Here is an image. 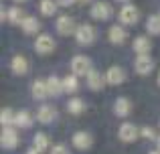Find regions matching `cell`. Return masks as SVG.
Listing matches in <instances>:
<instances>
[{"mask_svg":"<svg viewBox=\"0 0 160 154\" xmlns=\"http://www.w3.org/2000/svg\"><path fill=\"white\" fill-rule=\"evenodd\" d=\"M0 144H2L4 150H14L18 146V134L12 126H4L2 134H0Z\"/></svg>","mask_w":160,"mask_h":154,"instance_id":"cell-1","label":"cell"},{"mask_svg":"<svg viewBox=\"0 0 160 154\" xmlns=\"http://www.w3.org/2000/svg\"><path fill=\"white\" fill-rule=\"evenodd\" d=\"M134 69H136L138 75H150V73L154 71V61H152V57H150L148 53L138 55L136 61H134Z\"/></svg>","mask_w":160,"mask_h":154,"instance_id":"cell-2","label":"cell"},{"mask_svg":"<svg viewBox=\"0 0 160 154\" xmlns=\"http://www.w3.org/2000/svg\"><path fill=\"white\" fill-rule=\"evenodd\" d=\"M71 69H73L75 75H87L91 71V59L87 55H75L71 59Z\"/></svg>","mask_w":160,"mask_h":154,"instance_id":"cell-3","label":"cell"},{"mask_svg":"<svg viewBox=\"0 0 160 154\" xmlns=\"http://www.w3.org/2000/svg\"><path fill=\"white\" fill-rule=\"evenodd\" d=\"M118 16H120L122 24H136L138 18H140V10H138L134 4H124Z\"/></svg>","mask_w":160,"mask_h":154,"instance_id":"cell-4","label":"cell"},{"mask_svg":"<svg viewBox=\"0 0 160 154\" xmlns=\"http://www.w3.org/2000/svg\"><path fill=\"white\" fill-rule=\"evenodd\" d=\"M35 51L39 55H49L55 51V39L51 35H39L35 41Z\"/></svg>","mask_w":160,"mask_h":154,"instance_id":"cell-5","label":"cell"},{"mask_svg":"<svg viewBox=\"0 0 160 154\" xmlns=\"http://www.w3.org/2000/svg\"><path fill=\"white\" fill-rule=\"evenodd\" d=\"M55 28H57V32L61 37H69V35H73L77 28H75V20L71 18L69 14H65V16H59L57 18V22H55Z\"/></svg>","mask_w":160,"mask_h":154,"instance_id":"cell-6","label":"cell"},{"mask_svg":"<svg viewBox=\"0 0 160 154\" xmlns=\"http://www.w3.org/2000/svg\"><path fill=\"white\" fill-rule=\"evenodd\" d=\"M75 41L79 45H91L95 41V28L89 27V24H81L75 31Z\"/></svg>","mask_w":160,"mask_h":154,"instance_id":"cell-7","label":"cell"},{"mask_svg":"<svg viewBox=\"0 0 160 154\" xmlns=\"http://www.w3.org/2000/svg\"><path fill=\"white\" fill-rule=\"evenodd\" d=\"M106 81L109 85H120V83L126 81V71L124 67H120V65H112V67L106 71Z\"/></svg>","mask_w":160,"mask_h":154,"instance_id":"cell-8","label":"cell"},{"mask_svg":"<svg viewBox=\"0 0 160 154\" xmlns=\"http://www.w3.org/2000/svg\"><path fill=\"white\" fill-rule=\"evenodd\" d=\"M118 136H120L122 142H134V140H138V136H140V130H138L134 124H122L120 126V132H118Z\"/></svg>","mask_w":160,"mask_h":154,"instance_id":"cell-9","label":"cell"},{"mask_svg":"<svg viewBox=\"0 0 160 154\" xmlns=\"http://www.w3.org/2000/svg\"><path fill=\"white\" fill-rule=\"evenodd\" d=\"M71 142H73V146L77 148V150H87V148H91V144H93V138H91L89 132H75L73 138H71Z\"/></svg>","mask_w":160,"mask_h":154,"instance_id":"cell-10","label":"cell"},{"mask_svg":"<svg viewBox=\"0 0 160 154\" xmlns=\"http://www.w3.org/2000/svg\"><path fill=\"white\" fill-rule=\"evenodd\" d=\"M112 6H109L108 2H95L93 6H91V16H93L95 20H108L109 16H112Z\"/></svg>","mask_w":160,"mask_h":154,"instance_id":"cell-11","label":"cell"},{"mask_svg":"<svg viewBox=\"0 0 160 154\" xmlns=\"http://www.w3.org/2000/svg\"><path fill=\"white\" fill-rule=\"evenodd\" d=\"M55 118H57V110L53 106H41L39 112H37V120L41 124H53Z\"/></svg>","mask_w":160,"mask_h":154,"instance_id":"cell-12","label":"cell"},{"mask_svg":"<svg viewBox=\"0 0 160 154\" xmlns=\"http://www.w3.org/2000/svg\"><path fill=\"white\" fill-rule=\"evenodd\" d=\"M106 83H108V81H106V75L93 71V69L87 73V85H89V89L99 91V89H103V85H106Z\"/></svg>","mask_w":160,"mask_h":154,"instance_id":"cell-13","label":"cell"},{"mask_svg":"<svg viewBox=\"0 0 160 154\" xmlns=\"http://www.w3.org/2000/svg\"><path fill=\"white\" fill-rule=\"evenodd\" d=\"M108 37H109V41H112L113 45H122V43H126V39H128V32L124 31L122 24H113V27L108 31Z\"/></svg>","mask_w":160,"mask_h":154,"instance_id":"cell-14","label":"cell"},{"mask_svg":"<svg viewBox=\"0 0 160 154\" xmlns=\"http://www.w3.org/2000/svg\"><path fill=\"white\" fill-rule=\"evenodd\" d=\"M31 93L35 99H45L49 97V87H47V81H43V79H35L31 85Z\"/></svg>","mask_w":160,"mask_h":154,"instance_id":"cell-15","label":"cell"},{"mask_svg":"<svg viewBox=\"0 0 160 154\" xmlns=\"http://www.w3.org/2000/svg\"><path fill=\"white\" fill-rule=\"evenodd\" d=\"M10 71L14 73V75H24V73L28 71V61L24 59L22 55L12 57V61H10Z\"/></svg>","mask_w":160,"mask_h":154,"instance_id":"cell-16","label":"cell"},{"mask_svg":"<svg viewBox=\"0 0 160 154\" xmlns=\"http://www.w3.org/2000/svg\"><path fill=\"white\" fill-rule=\"evenodd\" d=\"M113 112H116V116H120V118L130 116V112H132V102L126 99V97H118L116 103H113Z\"/></svg>","mask_w":160,"mask_h":154,"instance_id":"cell-17","label":"cell"},{"mask_svg":"<svg viewBox=\"0 0 160 154\" xmlns=\"http://www.w3.org/2000/svg\"><path fill=\"white\" fill-rule=\"evenodd\" d=\"M20 27H22L24 35H37V32L41 31V22H39V18H35V16H27V20H24Z\"/></svg>","mask_w":160,"mask_h":154,"instance_id":"cell-18","label":"cell"},{"mask_svg":"<svg viewBox=\"0 0 160 154\" xmlns=\"http://www.w3.org/2000/svg\"><path fill=\"white\" fill-rule=\"evenodd\" d=\"M8 20H10V24H22L27 20V12L20 6H12L8 10Z\"/></svg>","mask_w":160,"mask_h":154,"instance_id":"cell-19","label":"cell"},{"mask_svg":"<svg viewBox=\"0 0 160 154\" xmlns=\"http://www.w3.org/2000/svg\"><path fill=\"white\" fill-rule=\"evenodd\" d=\"M150 49H152V43H150L148 37H136V39H134V51H136L138 55L150 53Z\"/></svg>","mask_w":160,"mask_h":154,"instance_id":"cell-20","label":"cell"},{"mask_svg":"<svg viewBox=\"0 0 160 154\" xmlns=\"http://www.w3.org/2000/svg\"><path fill=\"white\" fill-rule=\"evenodd\" d=\"M47 87H49V95H59V93L65 91V87H63V79H59L55 75H51L47 79Z\"/></svg>","mask_w":160,"mask_h":154,"instance_id":"cell-21","label":"cell"},{"mask_svg":"<svg viewBox=\"0 0 160 154\" xmlns=\"http://www.w3.org/2000/svg\"><path fill=\"white\" fill-rule=\"evenodd\" d=\"M57 0H41V4H39V10H41V14L43 16H53L55 12H57Z\"/></svg>","mask_w":160,"mask_h":154,"instance_id":"cell-22","label":"cell"},{"mask_svg":"<svg viewBox=\"0 0 160 154\" xmlns=\"http://www.w3.org/2000/svg\"><path fill=\"white\" fill-rule=\"evenodd\" d=\"M14 126H18V128H31L32 126V116L28 114V112H16Z\"/></svg>","mask_w":160,"mask_h":154,"instance_id":"cell-23","label":"cell"},{"mask_svg":"<svg viewBox=\"0 0 160 154\" xmlns=\"http://www.w3.org/2000/svg\"><path fill=\"white\" fill-rule=\"evenodd\" d=\"M67 110H69L73 116H79L83 110H85V103H83V99H79V97H71L69 102H67Z\"/></svg>","mask_w":160,"mask_h":154,"instance_id":"cell-24","label":"cell"},{"mask_svg":"<svg viewBox=\"0 0 160 154\" xmlns=\"http://www.w3.org/2000/svg\"><path fill=\"white\" fill-rule=\"evenodd\" d=\"M32 144H35L37 150L45 152V150L49 148V136H47V134H43V132H37L35 138H32Z\"/></svg>","mask_w":160,"mask_h":154,"instance_id":"cell-25","label":"cell"},{"mask_svg":"<svg viewBox=\"0 0 160 154\" xmlns=\"http://www.w3.org/2000/svg\"><path fill=\"white\" fill-rule=\"evenodd\" d=\"M63 87H65V91L67 93H75V91L79 89V81H77V75H67V77H63Z\"/></svg>","mask_w":160,"mask_h":154,"instance_id":"cell-26","label":"cell"},{"mask_svg":"<svg viewBox=\"0 0 160 154\" xmlns=\"http://www.w3.org/2000/svg\"><path fill=\"white\" fill-rule=\"evenodd\" d=\"M146 31H148L150 35H160V14L158 16L154 14L146 20Z\"/></svg>","mask_w":160,"mask_h":154,"instance_id":"cell-27","label":"cell"},{"mask_svg":"<svg viewBox=\"0 0 160 154\" xmlns=\"http://www.w3.org/2000/svg\"><path fill=\"white\" fill-rule=\"evenodd\" d=\"M16 120V114H12L8 107H4L2 112H0V122H2V126H12Z\"/></svg>","mask_w":160,"mask_h":154,"instance_id":"cell-28","label":"cell"},{"mask_svg":"<svg viewBox=\"0 0 160 154\" xmlns=\"http://www.w3.org/2000/svg\"><path fill=\"white\" fill-rule=\"evenodd\" d=\"M140 136H142V138H148V140H156V134H154V130L150 126H144V128H142V130H140Z\"/></svg>","mask_w":160,"mask_h":154,"instance_id":"cell-29","label":"cell"},{"mask_svg":"<svg viewBox=\"0 0 160 154\" xmlns=\"http://www.w3.org/2000/svg\"><path fill=\"white\" fill-rule=\"evenodd\" d=\"M51 154H71V152H69V148H67L65 144H57V146L51 148Z\"/></svg>","mask_w":160,"mask_h":154,"instance_id":"cell-30","label":"cell"},{"mask_svg":"<svg viewBox=\"0 0 160 154\" xmlns=\"http://www.w3.org/2000/svg\"><path fill=\"white\" fill-rule=\"evenodd\" d=\"M0 20H2V22L8 20V10H6V8H0Z\"/></svg>","mask_w":160,"mask_h":154,"instance_id":"cell-31","label":"cell"},{"mask_svg":"<svg viewBox=\"0 0 160 154\" xmlns=\"http://www.w3.org/2000/svg\"><path fill=\"white\" fill-rule=\"evenodd\" d=\"M59 4H61V6H71V4L75 2V0H57Z\"/></svg>","mask_w":160,"mask_h":154,"instance_id":"cell-32","label":"cell"},{"mask_svg":"<svg viewBox=\"0 0 160 154\" xmlns=\"http://www.w3.org/2000/svg\"><path fill=\"white\" fill-rule=\"evenodd\" d=\"M27 154H41V150H37V148H31V150H27Z\"/></svg>","mask_w":160,"mask_h":154,"instance_id":"cell-33","label":"cell"},{"mask_svg":"<svg viewBox=\"0 0 160 154\" xmlns=\"http://www.w3.org/2000/svg\"><path fill=\"white\" fill-rule=\"evenodd\" d=\"M156 144H158V150H160V136L156 138Z\"/></svg>","mask_w":160,"mask_h":154,"instance_id":"cell-34","label":"cell"},{"mask_svg":"<svg viewBox=\"0 0 160 154\" xmlns=\"http://www.w3.org/2000/svg\"><path fill=\"white\" fill-rule=\"evenodd\" d=\"M14 2H18V4H20V2H28V0H14Z\"/></svg>","mask_w":160,"mask_h":154,"instance_id":"cell-35","label":"cell"},{"mask_svg":"<svg viewBox=\"0 0 160 154\" xmlns=\"http://www.w3.org/2000/svg\"><path fill=\"white\" fill-rule=\"evenodd\" d=\"M150 154H160V150H152V152H150Z\"/></svg>","mask_w":160,"mask_h":154,"instance_id":"cell-36","label":"cell"},{"mask_svg":"<svg viewBox=\"0 0 160 154\" xmlns=\"http://www.w3.org/2000/svg\"><path fill=\"white\" fill-rule=\"evenodd\" d=\"M158 85H160V73H158Z\"/></svg>","mask_w":160,"mask_h":154,"instance_id":"cell-37","label":"cell"},{"mask_svg":"<svg viewBox=\"0 0 160 154\" xmlns=\"http://www.w3.org/2000/svg\"><path fill=\"white\" fill-rule=\"evenodd\" d=\"M118 2H128V0H118Z\"/></svg>","mask_w":160,"mask_h":154,"instance_id":"cell-38","label":"cell"},{"mask_svg":"<svg viewBox=\"0 0 160 154\" xmlns=\"http://www.w3.org/2000/svg\"><path fill=\"white\" fill-rule=\"evenodd\" d=\"M81 2H89V0H81Z\"/></svg>","mask_w":160,"mask_h":154,"instance_id":"cell-39","label":"cell"}]
</instances>
